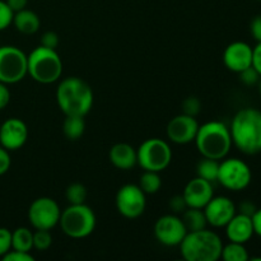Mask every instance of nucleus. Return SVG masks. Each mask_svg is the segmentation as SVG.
Returning a JSON list of instances; mask_svg holds the SVG:
<instances>
[{"label": "nucleus", "instance_id": "1", "mask_svg": "<svg viewBox=\"0 0 261 261\" xmlns=\"http://www.w3.org/2000/svg\"><path fill=\"white\" fill-rule=\"evenodd\" d=\"M232 144L241 153L255 155L261 153V111L245 107L236 112L229 126Z\"/></svg>", "mask_w": 261, "mask_h": 261}, {"label": "nucleus", "instance_id": "2", "mask_svg": "<svg viewBox=\"0 0 261 261\" xmlns=\"http://www.w3.org/2000/svg\"><path fill=\"white\" fill-rule=\"evenodd\" d=\"M93 91L78 76H68L56 88V102L65 116H86L93 106Z\"/></svg>", "mask_w": 261, "mask_h": 261}, {"label": "nucleus", "instance_id": "3", "mask_svg": "<svg viewBox=\"0 0 261 261\" xmlns=\"http://www.w3.org/2000/svg\"><path fill=\"white\" fill-rule=\"evenodd\" d=\"M194 142L203 158H212L217 161L226 158L233 145L229 127L218 120L199 125Z\"/></svg>", "mask_w": 261, "mask_h": 261}, {"label": "nucleus", "instance_id": "4", "mask_svg": "<svg viewBox=\"0 0 261 261\" xmlns=\"http://www.w3.org/2000/svg\"><path fill=\"white\" fill-rule=\"evenodd\" d=\"M222 249L223 242L221 237L206 228L188 232L180 244L181 256L186 261H218Z\"/></svg>", "mask_w": 261, "mask_h": 261}, {"label": "nucleus", "instance_id": "5", "mask_svg": "<svg viewBox=\"0 0 261 261\" xmlns=\"http://www.w3.org/2000/svg\"><path fill=\"white\" fill-rule=\"evenodd\" d=\"M27 74L41 84L55 83L63 74V61L58 51L40 45L27 55Z\"/></svg>", "mask_w": 261, "mask_h": 261}, {"label": "nucleus", "instance_id": "6", "mask_svg": "<svg viewBox=\"0 0 261 261\" xmlns=\"http://www.w3.org/2000/svg\"><path fill=\"white\" fill-rule=\"evenodd\" d=\"M96 214L91 206L84 204H69L60 214L61 231L70 239L81 240L91 236L96 228Z\"/></svg>", "mask_w": 261, "mask_h": 261}, {"label": "nucleus", "instance_id": "7", "mask_svg": "<svg viewBox=\"0 0 261 261\" xmlns=\"http://www.w3.org/2000/svg\"><path fill=\"white\" fill-rule=\"evenodd\" d=\"M137 161L144 171L162 172L172 161V149L166 140L150 138L137 149Z\"/></svg>", "mask_w": 261, "mask_h": 261}, {"label": "nucleus", "instance_id": "8", "mask_svg": "<svg viewBox=\"0 0 261 261\" xmlns=\"http://www.w3.org/2000/svg\"><path fill=\"white\" fill-rule=\"evenodd\" d=\"M224 189L231 191H242L250 186L252 172L250 166L240 158H223L219 162L218 178Z\"/></svg>", "mask_w": 261, "mask_h": 261}, {"label": "nucleus", "instance_id": "9", "mask_svg": "<svg viewBox=\"0 0 261 261\" xmlns=\"http://www.w3.org/2000/svg\"><path fill=\"white\" fill-rule=\"evenodd\" d=\"M27 75V55L17 46H0V82L15 84Z\"/></svg>", "mask_w": 261, "mask_h": 261}, {"label": "nucleus", "instance_id": "10", "mask_svg": "<svg viewBox=\"0 0 261 261\" xmlns=\"http://www.w3.org/2000/svg\"><path fill=\"white\" fill-rule=\"evenodd\" d=\"M61 209L56 200L47 196L37 198L28 208V221L35 229L51 231L60 221Z\"/></svg>", "mask_w": 261, "mask_h": 261}, {"label": "nucleus", "instance_id": "11", "mask_svg": "<svg viewBox=\"0 0 261 261\" xmlns=\"http://www.w3.org/2000/svg\"><path fill=\"white\" fill-rule=\"evenodd\" d=\"M116 209L124 218L137 219L145 212V193L135 184H126L117 190L115 198Z\"/></svg>", "mask_w": 261, "mask_h": 261}, {"label": "nucleus", "instance_id": "12", "mask_svg": "<svg viewBox=\"0 0 261 261\" xmlns=\"http://www.w3.org/2000/svg\"><path fill=\"white\" fill-rule=\"evenodd\" d=\"M186 234L188 229L178 214H165L155 221L154 237L163 246H180Z\"/></svg>", "mask_w": 261, "mask_h": 261}, {"label": "nucleus", "instance_id": "13", "mask_svg": "<svg viewBox=\"0 0 261 261\" xmlns=\"http://www.w3.org/2000/svg\"><path fill=\"white\" fill-rule=\"evenodd\" d=\"M203 211L209 226L222 228L237 213V206L228 196H213Z\"/></svg>", "mask_w": 261, "mask_h": 261}, {"label": "nucleus", "instance_id": "14", "mask_svg": "<svg viewBox=\"0 0 261 261\" xmlns=\"http://www.w3.org/2000/svg\"><path fill=\"white\" fill-rule=\"evenodd\" d=\"M199 129L198 120L194 116L180 114L170 120L166 127L168 140L175 144H189L194 142Z\"/></svg>", "mask_w": 261, "mask_h": 261}, {"label": "nucleus", "instance_id": "15", "mask_svg": "<svg viewBox=\"0 0 261 261\" xmlns=\"http://www.w3.org/2000/svg\"><path fill=\"white\" fill-rule=\"evenodd\" d=\"M27 139L28 127L23 120L10 117L0 125V145L9 152L20 149Z\"/></svg>", "mask_w": 261, "mask_h": 261}, {"label": "nucleus", "instance_id": "16", "mask_svg": "<svg viewBox=\"0 0 261 261\" xmlns=\"http://www.w3.org/2000/svg\"><path fill=\"white\" fill-rule=\"evenodd\" d=\"M223 63L228 70L241 73L252 66V47L245 41H234L229 43L223 53Z\"/></svg>", "mask_w": 261, "mask_h": 261}, {"label": "nucleus", "instance_id": "17", "mask_svg": "<svg viewBox=\"0 0 261 261\" xmlns=\"http://www.w3.org/2000/svg\"><path fill=\"white\" fill-rule=\"evenodd\" d=\"M182 196L189 208L203 209L214 196L213 184L196 176L186 184Z\"/></svg>", "mask_w": 261, "mask_h": 261}, {"label": "nucleus", "instance_id": "18", "mask_svg": "<svg viewBox=\"0 0 261 261\" xmlns=\"http://www.w3.org/2000/svg\"><path fill=\"white\" fill-rule=\"evenodd\" d=\"M226 236L228 241L247 244L255 234L252 219L250 216L242 213H236L233 218L226 224Z\"/></svg>", "mask_w": 261, "mask_h": 261}, {"label": "nucleus", "instance_id": "19", "mask_svg": "<svg viewBox=\"0 0 261 261\" xmlns=\"http://www.w3.org/2000/svg\"><path fill=\"white\" fill-rule=\"evenodd\" d=\"M109 157L114 167L122 171L132 170L135 165H138L137 149L127 143H117L112 145Z\"/></svg>", "mask_w": 261, "mask_h": 261}, {"label": "nucleus", "instance_id": "20", "mask_svg": "<svg viewBox=\"0 0 261 261\" xmlns=\"http://www.w3.org/2000/svg\"><path fill=\"white\" fill-rule=\"evenodd\" d=\"M12 24H14L15 30L23 35H33L40 30L41 20L33 10L25 8V9L14 13Z\"/></svg>", "mask_w": 261, "mask_h": 261}, {"label": "nucleus", "instance_id": "21", "mask_svg": "<svg viewBox=\"0 0 261 261\" xmlns=\"http://www.w3.org/2000/svg\"><path fill=\"white\" fill-rule=\"evenodd\" d=\"M181 219H182L188 232L200 231V229L206 228V224H208L204 211L199 208H188L182 213Z\"/></svg>", "mask_w": 261, "mask_h": 261}, {"label": "nucleus", "instance_id": "22", "mask_svg": "<svg viewBox=\"0 0 261 261\" xmlns=\"http://www.w3.org/2000/svg\"><path fill=\"white\" fill-rule=\"evenodd\" d=\"M12 249L31 252L33 249V232L27 227H18L12 232Z\"/></svg>", "mask_w": 261, "mask_h": 261}, {"label": "nucleus", "instance_id": "23", "mask_svg": "<svg viewBox=\"0 0 261 261\" xmlns=\"http://www.w3.org/2000/svg\"><path fill=\"white\" fill-rule=\"evenodd\" d=\"M86 130V121L83 116H66L63 124V133L66 139L78 140L83 137Z\"/></svg>", "mask_w": 261, "mask_h": 261}, {"label": "nucleus", "instance_id": "24", "mask_svg": "<svg viewBox=\"0 0 261 261\" xmlns=\"http://www.w3.org/2000/svg\"><path fill=\"white\" fill-rule=\"evenodd\" d=\"M221 259L224 261H247L250 260V255L245 244L229 241L227 245H223Z\"/></svg>", "mask_w": 261, "mask_h": 261}, {"label": "nucleus", "instance_id": "25", "mask_svg": "<svg viewBox=\"0 0 261 261\" xmlns=\"http://www.w3.org/2000/svg\"><path fill=\"white\" fill-rule=\"evenodd\" d=\"M218 171H219V162L217 160H212V158H204L196 166V173L199 177L204 178V180L209 181V182H216L218 178Z\"/></svg>", "mask_w": 261, "mask_h": 261}, {"label": "nucleus", "instance_id": "26", "mask_svg": "<svg viewBox=\"0 0 261 261\" xmlns=\"http://www.w3.org/2000/svg\"><path fill=\"white\" fill-rule=\"evenodd\" d=\"M139 188L147 194H155L162 188V180H161L160 172L153 171H144L139 178Z\"/></svg>", "mask_w": 261, "mask_h": 261}, {"label": "nucleus", "instance_id": "27", "mask_svg": "<svg viewBox=\"0 0 261 261\" xmlns=\"http://www.w3.org/2000/svg\"><path fill=\"white\" fill-rule=\"evenodd\" d=\"M65 198L69 204H84L88 198V191L83 184L73 182L66 188Z\"/></svg>", "mask_w": 261, "mask_h": 261}, {"label": "nucleus", "instance_id": "28", "mask_svg": "<svg viewBox=\"0 0 261 261\" xmlns=\"http://www.w3.org/2000/svg\"><path fill=\"white\" fill-rule=\"evenodd\" d=\"M53 245V236L50 231L45 229H36L33 232V249L37 251H46Z\"/></svg>", "mask_w": 261, "mask_h": 261}, {"label": "nucleus", "instance_id": "29", "mask_svg": "<svg viewBox=\"0 0 261 261\" xmlns=\"http://www.w3.org/2000/svg\"><path fill=\"white\" fill-rule=\"evenodd\" d=\"M14 12L9 8L7 2L0 0V31H4L13 23Z\"/></svg>", "mask_w": 261, "mask_h": 261}, {"label": "nucleus", "instance_id": "30", "mask_svg": "<svg viewBox=\"0 0 261 261\" xmlns=\"http://www.w3.org/2000/svg\"><path fill=\"white\" fill-rule=\"evenodd\" d=\"M200 110L201 102L199 101L196 97H188V98L182 102V114L195 117L196 115H199Z\"/></svg>", "mask_w": 261, "mask_h": 261}, {"label": "nucleus", "instance_id": "31", "mask_svg": "<svg viewBox=\"0 0 261 261\" xmlns=\"http://www.w3.org/2000/svg\"><path fill=\"white\" fill-rule=\"evenodd\" d=\"M240 74V78H241V82L245 84V86H255L257 84V82L260 81V74L257 73L256 69L254 66H250V68L242 70Z\"/></svg>", "mask_w": 261, "mask_h": 261}, {"label": "nucleus", "instance_id": "32", "mask_svg": "<svg viewBox=\"0 0 261 261\" xmlns=\"http://www.w3.org/2000/svg\"><path fill=\"white\" fill-rule=\"evenodd\" d=\"M9 250H12V232L0 227V257L4 256Z\"/></svg>", "mask_w": 261, "mask_h": 261}, {"label": "nucleus", "instance_id": "33", "mask_svg": "<svg viewBox=\"0 0 261 261\" xmlns=\"http://www.w3.org/2000/svg\"><path fill=\"white\" fill-rule=\"evenodd\" d=\"M168 206L172 211L173 214H182L186 209L189 208L188 204H186L185 199H184L182 194L181 195H175L170 199V203Z\"/></svg>", "mask_w": 261, "mask_h": 261}, {"label": "nucleus", "instance_id": "34", "mask_svg": "<svg viewBox=\"0 0 261 261\" xmlns=\"http://www.w3.org/2000/svg\"><path fill=\"white\" fill-rule=\"evenodd\" d=\"M2 259L3 261H33L35 257H33L30 252H23L12 249L9 250Z\"/></svg>", "mask_w": 261, "mask_h": 261}, {"label": "nucleus", "instance_id": "35", "mask_svg": "<svg viewBox=\"0 0 261 261\" xmlns=\"http://www.w3.org/2000/svg\"><path fill=\"white\" fill-rule=\"evenodd\" d=\"M59 42H60L59 35L56 32H54V31H47L41 37V45L48 48H54V50H56V47L59 46Z\"/></svg>", "mask_w": 261, "mask_h": 261}, {"label": "nucleus", "instance_id": "36", "mask_svg": "<svg viewBox=\"0 0 261 261\" xmlns=\"http://www.w3.org/2000/svg\"><path fill=\"white\" fill-rule=\"evenodd\" d=\"M10 165H12V160H10L9 150H7L0 145V176H3L9 171Z\"/></svg>", "mask_w": 261, "mask_h": 261}, {"label": "nucleus", "instance_id": "37", "mask_svg": "<svg viewBox=\"0 0 261 261\" xmlns=\"http://www.w3.org/2000/svg\"><path fill=\"white\" fill-rule=\"evenodd\" d=\"M250 33L256 42H261V14L256 15L250 23Z\"/></svg>", "mask_w": 261, "mask_h": 261}, {"label": "nucleus", "instance_id": "38", "mask_svg": "<svg viewBox=\"0 0 261 261\" xmlns=\"http://www.w3.org/2000/svg\"><path fill=\"white\" fill-rule=\"evenodd\" d=\"M10 102V91L8 88V84L0 82V111L4 110Z\"/></svg>", "mask_w": 261, "mask_h": 261}, {"label": "nucleus", "instance_id": "39", "mask_svg": "<svg viewBox=\"0 0 261 261\" xmlns=\"http://www.w3.org/2000/svg\"><path fill=\"white\" fill-rule=\"evenodd\" d=\"M252 66L261 76V42H257L256 46L252 47Z\"/></svg>", "mask_w": 261, "mask_h": 261}, {"label": "nucleus", "instance_id": "40", "mask_svg": "<svg viewBox=\"0 0 261 261\" xmlns=\"http://www.w3.org/2000/svg\"><path fill=\"white\" fill-rule=\"evenodd\" d=\"M256 209H257L256 205H255L252 201L245 200V201H242V203L239 205V213L246 214V216L252 217V214L256 212Z\"/></svg>", "mask_w": 261, "mask_h": 261}, {"label": "nucleus", "instance_id": "41", "mask_svg": "<svg viewBox=\"0 0 261 261\" xmlns=\"http://www.w3.org/2000/svg\"><path fill=\"white\" fill-rule=\"evenodd\" d=\"M5 2L14 13L25 9L28 4V0H5Z\"/></svg>", "mask_w": 261, "mask_h": 261}, {"label": "nucleus", "instance_id": "42", "mask_svg": "<svg viewBox=\"0 0 261 261\" xmlns=\"http://www.w3.org/2000/svg\"><path fill=\"white\" fill-rule=\"evenodd\" d=\"M252 219V226H254V232L255 234L261 237V208L256 209L254 214L251 217Z\"/></svg>", "mask_w": 261, "mask_h": 261}, {"label": "nucleus", "instance_id": "43", "mask_svg": "<svg viewBox=\"0 0 261 261\" xmlns=\"http://www.w3.org/2000/svg\"><path fill=\"white\" fill-rule=\"evenodd\" d=\"M257 86H259V93H260V96H261V78H260V81L257 82Z\"/></svg>", "mask_w": 261, "mask_h": 261}, {"label": "nucleus", "instance_id": "44", "mask_svg": "<svg viewBox=\"0 0 261 261\" xmlns=\"http://www.w3.org/2000/svg\"><path fill=\"white\" fill-rule=\"evenodd\" d=\"M257 2H261V0H257Z\"/></svg>", "mask_w": 261, "mask_h": 261}]
</instances>
